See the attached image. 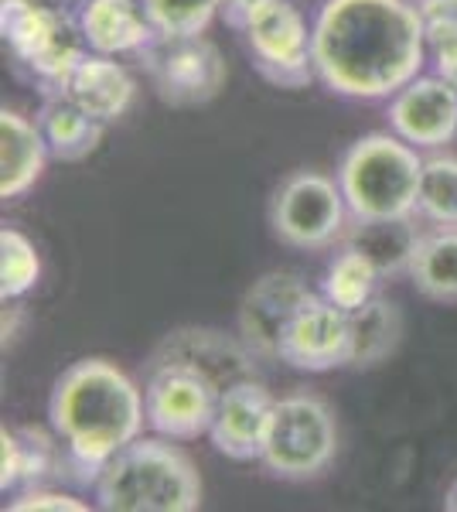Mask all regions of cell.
Wrapping results in <instances>:
<instances>
[{
	"label": "cell",
	"mask_w": 457,
	"mask_h": 512,
	"mask_svg": "<svg viewBox=\"0 0 457 512\" xmlns=\"http://www.w3.org/2000/svg\"><path fill=\"white\" fill-rule=\"evenodd\" d=\"M311 48L318 82L345 99L396 96L420 76L430 52L413 0H324Z\"/></svg>",
	"instance_id": "6da1fadb"
},
{
	"label": "cell",
	"mask_w": 457,
	"mask_h": 512,
	"mask_svg": "<svg viewBox=\"0 0 457 512\" xmlns=\"http://www.w3.org/2000/svg\"><path fill=\"white\" fill-rule=\"evenodd\" d=\"M144 420V393L106 359L72 362L48 396V424L82 485H96L106 461L140 437Z\"/></svg>",
	"instance_id": "7a4b0ae2"
},
{
	"label": "cell",
	"mask_w": 457,
	"mask_h": 512,
	"mask_svg": "<svg viewBox=\"0 0 457 512\" xmlns=\"http://www.w3.org/2000/svg\"><path fill=\"white\" fill-rule=\"evenodd\" d=\"M96 506L106 512H195L202 506V478L195 465L157 437H137L103 465Z\"/></svg>",
	"instance_id": "3957f363"
},
{
	"label": "cell",
	"mask_w": 457,
	"mask_h": 512,
	"mask_svg": "<svg viewBox=\"0 0 457 512\" xmlns=\"http://www.w3.org/2000/svg\"><path fill=\"white\" fill-rule=\"evenodd\" d=\"M423 158L400 134H365L338 164L352 219H406L417 212Z\"/></svg>",
	"instance_id": "277c9868"
},
{
	"label": "cell",
	"mask_w": 457,
	"mask_h": 512,
	"mask_svg": "<svg viewBox=\"0 0 457 512\" xmlns=\"http://www.w3.org/2000/svg\"><path fill=\"white\" fill-rule=\"evenodd\" d=\"M0 31L11 55L45 86V93H58L89 52L82 24L62 11L41 7V0H4Z\"/></svg>",
	"instance_id": "5b68a950"
},
{
	"label": "cell",
	"mask_w": 457,
	"mask_h": 512,
	"mask_svg": "<svg viewBox=\"0 0 457 512\" xmlns=\"http://www.w3.org/2000/svg\"><path fill=\"white\" fill-rule=\"evenodd\" d=\"M338 451V431L335 417L324 407L318 396H287L277 400V414L267 437V451H263L260 465L273 478L284 482H311L328 472Z\"/></svg>",
	"instance_id": "8992f818"
},
{
	"label": "cell",
	"mask_w": 457,
	"mask_h": 512,
	"mask_svg": "<svg viewBox=\"0 0 457 512\" xmlns=\"http://www.w3.org/2000/svg\"><path fill=\"white\" fill-rule=\"evenodd\" d=\"M256 72L277 89H307L314 72L311 28L290 0H260L239 28Z\"/></svg>",
	"instance_id": "52a82bcc"
},
{
	"label": "cell",
	"mask_w": 457,
	"mask_h": 512,
	"mask_svg": "<svg viewBox=\"0 0 457 512\" xmlns=\"http://www.w3.org/2000/svg\"><path fill=\"white\" fill-rule=\"evenodd\" d=\"M348 202L342 185L318 171H297L270 198V229L294 250H321L345 233Z\"/></svg>",
	"instance_id": "ba28073f"
},
{
	"label": "cell",
	"mask_w": 457,
	"mask_h": 512,
	"mask_svg": "<svg viewBox=\"0 0 457 512\" xmlns=\"http://www.w3.org/2000/svg\"><path fill=\"white\" fill-rule=\"evenodd\" d=\"M137 62L168 106H205L226 86V62L205 35H161Z\"/></svg>",
	"instance_id": "9c48e42d"
},
{
	"label": "cell",
	"mask_w": 457,
	"mask_h": 512,
	"mask_svg": "<svg viewBox=\"0 0 457 512\" xmlns=\"http://www.w3.org/2000/svg\"><path fill=\"white\" fill-rule=\"evenodd\" d=\"M219 390L185 366H154L144 386L147 424L168 441H198L209 434Z\"/></svg>",
	"instance_id": "30bf717a"
},
{
	"label": "cell",
	"mask_w": 457,
	"mask_h": 512,
	"mask_svg": "<svg viewBox=\"0 0 457 512\" xmlns=\"http://www.w3.org/2000/svg\"><path fill=\"white\" fill-rule=\"evenodd\" d=\"M277 359L301 373H331L352 359V328L348 311L331 304L324 294H311L280 338Z\"/></svg>",
	"instance_id": "8fae6325"
},
{
	"label": "cell",
	"mask_w": 457,
	"mask_h": 512,
	"mask_svg": "<svg viewBox=\"0 0 457 512\" xmlns=\"http://www.w3.org/2000/svg\"><path fill=\"white\" fill-rule=\"evenodd\" d=\"M277 414V400L256 379H239L219 393L209 441L229 461H260Z\"/></svg>",
	"instance_id": "7c38bea8"
},
{
	"label": "cell",
	"mask_w": 457,
	"mask_h": 512,
	"mask_svg": "<svg viewBox=\"0 0 457 512\" xmlns=\"http://www.w3.org/2000/svg\"><path fill=\"white\" fill-rule=\"evenodd\" d=\"M389 127L413 147H444L457 137V89L444 76H417L389 103Z\"/></svg>",
	"instance_id": "4fadbf2b"
},
{
	"label": "cell",
	"mask_w": 457,
	"mask_h": 512,
	"mask_svg": "<svg viewBox=\"0 0 457 512\" xmlns=\"http://www.w3.org/2000/svg\"><path fill=\"white\" fill-rule=\"evenodd\" d=\"M253 349L243 342H232L222 332H209V328H185L174 332L161 342V349L154 352V366H185L191 373L205 376L215 390H229L239 379H253Z\"/></svg>",
	"instance_id": "5bb4252c"
},
{
	"label": "cell",
	"mask_w": 457,
	"mask_h": 512,
	"mask_svg": "<svg viewBox=\"0 0 457 512\" xmlns=\"http://www.w3.org/2000/svg\"><path fill=\"white\" fill-rule=\"evenodd\" d=\"M311 297L307 284L297 274H267L243 297L239 308V335L260 359H277L280 338L294 321L304 301Z\"/></svg>",
	"instance_id": "9a60e30c"
},
{
	"label": "cell",
	"mask_w": 457,
	"mask_h": 512,
	"mask_svg": "<svg viewBox=\"0 0 457 512\" xmlns=\"http://www.w3.org/2000/svg\"><path fill=\"white\" fill-rule=\"evenodd\" d=\"M82 35H86L89 52L99 55H140L161 38L154 28L151 14L137 0H86L79 14Z\"/></svg>",
	"instance_id": "2e32d148"
},
{
	"label": "cell",
	"mask_w": 457,
	"mask_h": 512,
	"mask_svg": "<svg viewBox=\"0 0 457 512\" xmlns=\"http://www.w3.org/2000/svg\"><path fill=\"white\" fill-rule=\"evenodd\" d=\"M58 93L69 96L93 120L116 123L134 106L137 82L127 72V65H120L113 55L86 52V59L69 72V79L62 82Z\"/></svg>",
	"instance_id": "e0dca14e"
},
{
	"label": "cell",
	"mask_w": 457,
	"mask_h": 512,
	"mask_svg": "<svg viewBox=\"0 0 457 512\" xmlns=\"http://www.w3.org/2000/svg\"><path fill=\"white\" fill-rule=\"evenodd\" d=\"M48 158L52 151L38 120L31 123L18 110L0 113V198H21L41 178Z\"/></svg>",
	"instance_id": "ac0fdd59"
},
{
	"label": "cell",
	"mask_w": 457,
	"mask_h": 512,
	"mask_svg": "<svg viewBox=\"0 0 457 512\" xmlns=\"http://www.w3.org/2000/svg\"><path fill=\"white\" fill-rule=\"evenodd\" d=\"M38 127L48 140V151H52L55 161H86L89 154L99 147L103 140V127L89 117L86 110H79L69 96L62 93H45V103H41L38 113Z\"/></svg>",
	"instance_id": "d6986e66"
},
{
	"label": "cell",
	"mask_w": 457,
	"mask_h": 512,
	"mask_svg": "<svg viewBox=\"0 0 457 512\" xmlns=\"http://www.w3.org/2000/svg\"><path fill=\"white\" fill-rule=\"evenodd\" d=\"M420 233L417 226L406 219H355V229L348 233V243L352 250H359L376 263V270L382 277H410V263L417 256L420 246Z\"/></svg>",
	"instance_id": "ffe728a7"
},
{
	"label": "cell",
	"mask_w": 457,
	"mask_h": 512,
	"mask_svg": "<svg viewBox=\"0 0 457 512\" xmlns=\"http://www.w3.org/2000/svg\"><path fill=\"white\" fill-rule=\"evenodd\" d=\"M348 328H352V359H348V366L372 369L400 349L403 315L393 301L372 297L369 304L348 311Z\"/></svg>",
	"instance_id": "44dd1931"
},
{
	"label": "cell",
	"mask_w": 457,
	"mask_h": 512,
	"mask_svg": "<svg viewBox=\"0 0 457 512\" xmlns=\"http://www.w3.org/2000/svg\"><path fill=\"white\" fill-rule=\"evenodd\" d=\"M0 451H4V465H0V489H31L41 478L55 472V448L41 431H0Z\"/></svg>",
	"instance_id": "7402d4cb"
},
{
	"label": "cell",
	"mask_w": 457,
	"mask_h": 512,
	"mask_svg": "<svg viewBox=\"0 0 457 512\" xmlns=\"http://www.w3.org/2000/svg\"><path fill=\"white\" fill-rule=\"evenodd\" d=\"M410 280L430 301H457V229L444 226L440 233L420 239Z\"/></svg>",
	"instance_id": "603a6c76"
},
{
	"label": "cell",
	"mask_w": 457,
	"mask_h": 512,
	"mask_svg": "<svg viewBox=\"0 0 457 512\" xmlns=\"http://www.w3.org/2000/svg\"><path fill=\"white\" fill-rule=\"evenodd\" d=\"M379 277L382 274L369 256L345 246V250L331 260L328 274H324V284H321V294L328 297L331 304H338L342 311H355L376 297Z\"/></svg>",
	"instance_id": "cb8c5ba5"
},
{
	"label": "cell",
	"mask_w": 457,
	"mask_h": 512,
	"mask_svg": "<svg viewBox=\"0 0 457 512\" xmlns=\"http://www.w3.org/2000/svg\"><path fill=\"white\" fill-rule=\"evenodd\" d=\"M41 280V256L28 236L18 229H4L0 233V297L18 301L28 291H35Z\"/></svg>",
	"instance_id": "d4e9b609"
},
{
	"label": "cell",
	"mask_w": 457,
	"mask_h": 512,
	"mask_svg": "<svg viewBox=\"0 0 457 512\" xmlns=\"http://www.w3.org/2000/svg\"><path fill=\"white\" fill-rule=\"evenodd\" d=\"M417 212L437 226H457V158L423 161Z\"/></svg>",
	"instance_id": "484cf974"
},
{
	"label": "cell",
	"mask_w": 457,
	"mask_h": 512,
	"mask_svg": "<svg viewBox=\"0 0 457 512\" xmlns=\"http://www.w3.org/2000/svg\"><path fill=\"white\" fill-rule=\"evenodd\" d=\"M151 14L154 28L164 38H185V35H205V28L222 14L226 0H140Z\"/></svg>",
	"instance_id": "4316f807"
},
{
	"label": "cell",
	"mask_w": 457,
	"mask_h": 512,
	"mask_svg": "<svg viewBox=\"0 0 457 512\" xmlns=\"http://www.w3.org/2000/svg\"><path fill=\"white\" fill-rule=\"evenodd\" d=\"M427 45H430V52H434L437 76H444L457 89V18L430 21Z\"/></svg>",
	"instance_id": "83f0119b"
},
{
	"label": "cell",
	"mask_w": 457,
	"mask_h": 512,
	"mask_svg": "<svg viewBox=\"0 0 457 512\" xmlns=\"http://www.w3.org/2000/svg\"><path fill=\"white\" fill-rule=\"evenodd\" d=\"M11 512H28V509H55V512H62V509H69V512H82L86 509V502H79V499H72V495H65V492H48V489H24L18 499L7 506Z\"/></svg>",
	"instance_id": "f1b7e54d"
},
{
	"label": "cell",
	"mask_w": 457,
	"mask_h": 512,
	"mask_svg": "<svg viewBox=\"0 0 457 512\" xmlns=\"http://www.w3.org/2000/svg\"><path fill=\"white\" fill-rule=\"evenodd\" d=\"M260 4V0H226V7H222V18H226L229 28H243L246 18H249V11Z\"/></svg>",
	"instance_id": "f546056e"
},
{
	"label": "cell",
	"mask_w": 457,
	"mask_h": 512,
	"mask_svg": "<svg viewBox=\"0 0 457 512\" xmlns=\"http://www.w3.org/2000/svg\"><path fill=\"white\" fill-rule=\"evenodd\" d=\"M444 509L447 512H457V478H454L451 489H447V495H444Z\"/></svg>",
	"instance_id": "4dcf8cb0"
},
{
	"label": "cell",
	"mask_w": 457,
	"mask_h": 512,
	"mask_svg": "<svg viewBox=\"0 0 457 512\" xmlns=\"http://www.w3.org/2000/svg\"><path fill=\"white\" fill-rule=\"evenodd\" d=\"M41 4H62V0H41Z\"/></svg>",
	"instance_id": "1f68e13d"
}]
</instances>
